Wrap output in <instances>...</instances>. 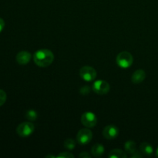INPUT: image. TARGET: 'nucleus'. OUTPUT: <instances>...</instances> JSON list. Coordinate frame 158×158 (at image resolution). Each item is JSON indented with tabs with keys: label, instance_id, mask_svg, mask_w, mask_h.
<instances>
[{
	"label": "nucleus",
	"instance_id": "f257e3e1",
	"mask_svg": "<svg viewBox=\"0 0 158 158\" xmlns=\"http://www.w3.org/2000/svg\"><path fill=\"white\" fill-rule=\"evenodd\" d=\"M33 60L34 63L40 67H47L53 62L54 54L49 49H40L34 53Z\"/></svg>",
	"mask_w": 158,
	"mask_h": 158
},
{
	"label": "nucleus",
	"instance_id": "f03ea898",
	"mask_svg": "<svg viewBox=\"0 0 158 158\" xmlns=\"http://www.w3.org/2000/svg\"><path fill=\"white\" fill-rule=\"evenodd\" d=\"M117 64L122 69H127L132 66L134 63V58L131 52L127 51H123L118 53L116 58Z\"/></svg>",
	"mask_w": 158,
	"mask_h": 158
},
{
	"label": "nucleus",
	"instance_id": "7ed1b4c3",
	"mask_svg": "<svg viewBox=\"0 0 158 158\" xmlns=\"http://www.w3.org/2000/svg\"><path fill=\"white\" fill-rule=\"evenodd\" d=\"M35 131V126L32 122H23L20 123L16 128V133L22 137H26L32 135Z\"/></svg>",
	"mask_w": 158,
	"mask_h": 158
},
{
	"label": "nucleus",
	"instance_id": "20e7f679",
	"mask_svg": "<svg viewBox=\"0 0 158 158\" xmlns=\"http://www.w3.org/2000/svg\"><path fill=\"white\" fill-rule=\"evenodd\" d=\"M97 71L89 66H84L80 69V76L84 81H94L97 78Z\"/></svg>",
	"mask_w": 158,
	"mask_h": 158
},
{
	"label": "nucleus",
	"instance_id": "39448f33",
	"mask_svg": "<svg viewBox=\"0 0 158 158\" xmlns=\"http://www.w3.org/2000/svg\"><path fill=\"white\" fill-rule=\"evenodd\" d=\"M93 138V134L90 130L87 128H83L77 133V140L80 145L88 144Z\"/></svg>",
	"mask_w": 158,
	"mask_h": 158
},
{
	"label": "nucleus",
	"instance_id": "423d86ee",
	"mask_svg": "<svg viewBox=\"0 0 158 158\" xmlns=\"http://www.w3.org/2000/svg\"><path fill=\"white\" fill-rule=\"evenodd\" d=\"M97 117L92 112H86L81 116V123L87 128H93L97 125Z\"/></svg>",
	"mask_w": 158,
	"mask_h": 158
},
{
	"label": "nucleus",
	"instance_id": "0eeeda50",
	"mask_svg": "<svg viewBox=\"0 0 158 158\" xmlns=\"http://www.w3.org/2000/svg\"><path fill=\"white\" fill-rule=\"evenodd\" d=\"M92 89L96 94H100V95H104L109 92L110 89V86L105 80H97L94 83Z\"/></svg>",
	"mask_w": 158,
	"mask_h": 158
},
{
	"label": "nucleus",
	"instance_id": "6e6552de",
	"mask_svg": "<svg viewBox=\"0 0 158 158\" xmlns=\"http://www.w3.org/2000/svg\"><path fill=\"white\" fill-rule=\"evenodd\" d=\"M119 135V129L114 125H108L103 131V136L106 140H112L117 138Z\"/></svg>",
	"mask_w": 158,
	"mask_h": 158
},
{
	"label": "nucleus",
	"instance_id": "1a4fd4ad",
	"mask_svg": "<svg viewBox=\"0 0 158 158\" xmlns=\"http://www.w3.org/2000/svg\"><path fill=\"white\" fill-rule=\"evenodd\" d=\"M31 58H32V56H31L30 52L28 51H21V52H18L16 57H15V60L19 65H26L30 62Z\"/></svg>",
	"mask_w": 158,
	"mask_h": 158
},
{
	"label": "nucleus",
	"instance_id": "9d476101",
	"mask_svg": "<svg viewBox=\"0 0 158 158\" xmlns=\"http://www.w3.org/2000/svg\"><path fill=\"white\" fill-rule=\"evenodd\" d=\"M146 78V73L143 69H137L133 73L131 80L134 84H139L142 83Z\"/></svg>",
	"mask_w": 158,
	"mask_h": 158
},
{
	"label": "nucleus",
	"instance_id": "9b49d317",
	"mask_svg": "<svg viewBox=\"0 0 158 158\" xmlns=\"http://www.w3.org/2000/svg\"><path fill=\"white\" fill-rule=\"evenodd\" d=\"M140 152L143 154V156H151L154 153V148L152 145L150 144L149 143L143 142L140 145Z\"/></svg>",
	"mask_w": 158,
	"mask_h": 158
},
{
	"label": "nucleus",
	"instance_id": "f8f14e48",
	"mask_svg": "<svg viewBox=\"0 0 158 158\" xmlns=\"http://www.w3.org/2000/svg\"><path fill=\"white\" fill-rule=\"evenodd\" d=\"M105 151V148L101 143H96L91 148V154L94 157H98L103 154Z\"/></svg>",
	"mask_w": 158,
	"mask_h": 158
},
{
	"label": "nucleus",
	"instance_id": "ddd939ff",
	"mask_svg": "<svg viewBox=\"0 0 158 158\" xmlns=\"http://www.w3.org/2000/svg\"><path fill=\"white\" fill-rule=\"evenodd\" d=\"M108 157L110 158H127L126 152L123 151L120 149H114L109 153Z\"/></svg>",
	"mask_w": 158,
	"mask_h": 158
},
{
	"label": "nucleus",
	"instance_id": "4468645a",
	"mask_svg": "<svg viewBox=\"0 0 158 158\" xmlns=\"http://www.w3.org/2000/svg\"><path fill=\"white\" fill-rule=\"evenodd\" d=\"M124 148H125V151L126 153L130 154H134L135 151H137V147H136V143L133 140H128L125 143L124 145Z\"/></svg>",
	"mask_w": 158,
	"mask_h": 158
},
{
	"label": "nucleus",
	"instance_id": "2eb2a0df",
	"mask_svg": "<svg viewBox=\"0 0 158 158\" xmlns=\"http://www.w3.org/2000/svg\"><path fill=\"white\" fill-rule=\"evenodd\" d=\"M25 117L29 121H35L38 118V114L34 110H29L26 111Z\"/></svg>",
	"mask_w": 158,
	"mask_h": 158
},
{
	"label": "nucleus",
	"instance_id": "dca6fc26",
	"mask_svg": "<svg viewBox=\"0 0 158 158\" xmlns=\"http://www.w3.org/2000/svg\"><path fill=\"white\" fill-rule=\"evenodd\" d=\"M76 144H77V143H76V141L73 139L69 138L66 139V140H65L64 144L63 145H64V148H66V149L71 151V150H73L74 148H75Z\"/></svg>",
	"mask_w": 158,
	"mask_h": 158
},
{
	"label": "nucleus",
	"instance_id": "f3484780",
	"mask_svg": "<svg viewBox=\"0 0 158 158\" xmlns=\"http://www.w3.org/2000/svg\"><path fill=\"white\" fill-rule=\"evenodd\" d=\"M7 99V95H6V92L3 89H0V106H2L6 101Z\"/></svg>",
	"mask_w": 158,
	"mask_h": 158
},
{
	"label": "nucleus",
	"instance_id": "a211bd4d",
	"mask_svg": "<svg viewBox=\"0 0 158 158\" xmlns=\"http://www.w3.org/2000/svg\"><path fill=\"white\" fill-rule=\"evenodd\" d=\"M57 157H59V158H60V157L61 158H63H63H73L74 155L69 152H62V153H60L58 156H57Z\"/></svg>",
	"mask_w": 158,
	"mask_h": 158
},
{
	"label": "nucleus",
	"instance_id": "6ab92c4d",
	"mask_svg": "<svg viewBox=\"0 0 158 158\" xmlns=\"http://www.w3.org/2000/svg\"><path fill=\"white\" fill-rule=\"evenodd\" d=\"M90 154H88L87 152H82L81 154L79 155V157H81V158H89L90 157Z\"/></svg>",
	"mask_w": 158,
	"mask_h": 158
},
{
	"label": "nucleus",
	"instance_id": "aec40b11",
	"mask_svg": "<svg viewBox=\"0 0 158 158\" xmlns=\"http://www.w3.org/2000/svg\"><path fill=\"white\" fill-rule=\"evenodd\" d=\"M5 27V22L2 18H0V32L3 30Z\"/></svg>",
	"mask_w": 158,
	"mask_h": 158
},
{
	"label": "nucleus",
	"instance_id": "412c9836",
	"mask_svg": "<svg viewBox=\"0 0 158 158\" xmlns=\"http://www.w3.org/2000/svg\"><path fill=\"white\" fill-rule=\"evenodd\" d=\"M156 156H157V157H158V148H157V151H156Z\"/></svg>",
	"mask_w": 158,
	"mask_h": 158
}]
</instances>
